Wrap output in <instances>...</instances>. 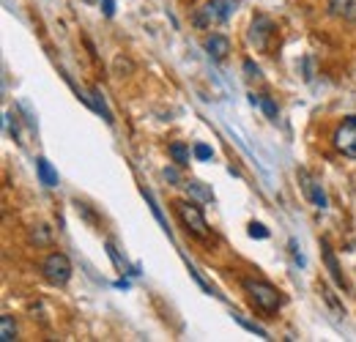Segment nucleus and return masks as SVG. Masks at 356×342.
<instances>
[{"instance_id":"f257e3e1","label":"nucleus","mask_w":356,"mask_h":342,"mask_svg":"<svg viewBox=\"0 0 356 342\" xmlns=\"http://www.w3.org/2000/svg\"><path fill=\"white\" fill-rule=\"evenodd\" d=\"M241 288H244V293H247L250 304H252L258 312H264V315H274V312L282 307L280 291H277L274 285L264 282V279H244Z\"/></svg>"},{"instance_id":"f03ea898","label":"nucleus","mask_w":356,"mask_h":342,"mask_svg":"<svg viewBox=\"0 0 356 342\" xmlns=\"http://www.w3.org/2000/svg\"><path fill=\"white\" fill-rule=\"evenodd\" d=\"M173 206H176V214L181 219V225L186 227V233H192L200 241H209L211 238V227H209V222L203 216V209L195 200H176Z\"/></svg>"},{"instance_id":"7ed1b4c3","label":"nucleus","mask_w":356,"mask_h":342,"mask_svg":"<svg viewBox=\"0 0 356 342\" xmlns=\"http://www.w3.org/2000/svg\"><path fill=\"white\" fill-rule=\"evenodd\" d=\"M236 11V0H209L203 8H197L195 14V25L197 28H211V25H222L230 19V14Z\"/></svg>"},{"instance_id":"20e7f679","label":"nucleus","mask_w":356,"mask_h":342,"mask_svg":"<svg viewBox=\"0 0 356 342\" xmlns=\"http://www.w3.org/2000/svg\"><path fill=\"white\" fill-rule=\"evenodd\" d=\"M42 277H44L49 285L63 288L72 279V260L63 255V252H49L42 260Z\"/></svg>"},{"instance_id":"39448f33","label":"nucleus","mask_w":356,"mask_h":342,"mask_svg":"<svg viewBox=\"0 0 356 342\" xmlns=\"http://www.w3.org/2000/svg\"><path fill=\"white\" fill-rule=\"evenodd\" d=\"M334 148L343 156L356 159V115H348L340 127L334 129Z\"/></svg>"},{"instance_id":"423d86ee","label":"nucleus","mask_w":356,"mask_h":342,"mask_svg":"<svg viewBox=\"0 0 356 342\" xmlns=\"http://www.w3.org/2000/svg\"><path fill=\"white\" fill-rule=\"evenodd\" d=\"M299 184H302V192L307 195V200H310L312 206L318 209V211H323L326 206H329V200H326V192H323V186L318 184V178H312L307 170H299Z\"/></svg>"},{"instance_id":"0eeeda50","label":"nucleus","mask_w":356,"mask_h":342,"mask_svg":"<svg viewBox=\"0 0 356 342\" xmlns=\"http://www.w3.org/2000/svg\"><path fill=\"white\" fill-rule=\"evenodd\" d=\"M271 36H274V22H271L268 17H264V14H261V17H255V19H252V25H250V42L255 44V49L266 52Z\"/></svg>"},{"instance_id":"6e6552de","label":"nucleus","mask_w":356,"mask_h":342,"mask_svg":"<svg viewBox=\"0 0 356 342\" xmlns=\"http://www.w3.org/2000/svg\"><path fill=\"white\" fill-rule=\"evenodd\" d=\"M203 47H206V52H209L214 60H225L227 52H230V39L222 36V33H211V36L203 42Z\"/></svg>"},{"instance_id":"1a4fd4ad","label":"nucleus","mask_w":356,"mask_h":342,"mask_svg":"<svg viewBox=\"0 0 356 342\" xmlns=\"http://www.w3.org/2000/svg\"><path fill=\"white\" fill-rule=\"evenodd\" d=\"M329 14L343 17L351 25H356V0H329Z\"/></svg>"},{"instance_id":"9d476101","label":"nucleus","mask_w":356,"mask_h":342,"mask_svg":"<svg viewBox=\"0 0 356 342\" xmlns=\"http://www.w3.org/2000/svg\"><path fill=\"white\" fill-rule=\"evenodd\" d=\"M321 252H323V260H326V268H329L332 279H334L340 288H346V277H343V271H340V266H337V257H334V252L329 250L326 241H321Z\"/></svg>"},{"instance_id":"9b49d317","label":"nucleus","mask_w":356,"mask_h":342,"mask_svg":"<svg viewBox=\"0 0 356 342\" xmlns=\"http://www.w3.org/2000/svg\"><path fill=\"white\" fill-rule=\"evenodd\" d=\"M36 172H39V181H42L44 186H49V189H52V186H58V172L52 170V165L47 162L44 156H39V159H36Z\"/></svg>"},{"instance_id":"f8f14e48","label":"nucleus","mask_w":356,"mask_h":342,"mask_svg":"<svg viewBox=\"0 0 356 342\" xmlns=\"http://www.w3.org/2000/svg\"><path fill=\"white\" fill-rule=\"evenodd\" d=\"M168 154H170V159L176 162L178 168H186V165H189V159L195 156V154H189V148H186L184 142H170V148H168Z\"/></svg>"},{"instance_id":"ddd939ff","label":"nucleus","mask_w":356,"mask_h":342,"mask_svg":"<svg viewBox=\"0 0 356 342\" xmlns=\"http://www.w3.org/2000/svg\"><path fill=\"white\" fill-rule=\"evenodd\" d=\"M90 107H93L96 113H102V118H104L107 124H113V113L107 110L104 96H102V90H99V88H90Z\"/></svg>"},{"instance_id":"4468645a","label":"nucleus","mask_w":356,"mask_h":342,"mask_svg":"<svg viewBox=\"0 0 356 342\" xmlns=\"http://www.w3.org/2000/svg\"><path fill=\"white\" fill-rule=\"evenodd\" d=\"M17 340V323L11 315H3L0 318V342H14Z\"/></svg>"},{"instance_id":"2eb2a0df","label":"nucleus","mask_w":356,"mask_h":342,"mask_svg":"<svg viewBox=\"0 0 356 342\" xmlns=\"http://www.w3.org/2000/svg\"><path fill=\"white\" fill-rule=\"evenodd\" d=\"M241 69H244V77H247V83H261L264 80V74H261V69L247 58L244 63H241Z\"/></svg>"},{"instance_id":"dca6fc26","label":"nucleus","mask_w":356,"mask_h":342,"mask_svg":"<svg viewBox=\"0 0 356 342\" xmlns=\"http://www.w3.org/2000/svg\"><path fill=\"white\" fill-rule=\"evenodd\" d=\"M143 197H145V203H148V206H151V211H154V216H156V222H159V225H162V227H165V230H168V219H165V216H162V209H159V206H156V200H154V195H151V192H148V189H143Z\"/></svg>"},{"instance_id":"f3484780","label":"nucleus","mask_w":356,"mask_h":342,"mask_svg":"<svg viewBox=\"0 0 356 342\" xmlns=\"http://www.w3.org/2000/svg\"><path fill=\"white\" fill-rule=\"evenodd\" d=\"M184 186H186L192 195H197L200 200H214V195H211V192H209V189H206L200 181H189V184H184Z\"/></svg>"},{"instance_id":"a211bd4d","label":"nucleus","mask_w":356,"mask_h":342,"mask_svg":"<svg viewBox=\"0 0 356 342\" xmlns=\"http://www.w3.org/2000/svg\"><path fill=\"white\" fill-rule=\"evenodd\" d=\"M192 154H195V159H197V162H209V159L214 156V148H211V145H206V142H197V145L192 148Z\"/></svg>"},{"instance_id":"6ab92c4d","label":"nucleus","mask_w":356,"mask_h":342,"mask_svg":"<svg viewBox=\"0 0 356 342\" xmlns=\"http://www.w3.org/2000/svg\"><path fill=\"white\" fill-rule=\"evenodd\" d=\"M261 110L266 113L268 121H277V115H280V110H277V104H274L271 96H261Z\"/></svg>"},{"instance_id":"aec40b11","label":"nucleus","mask_w":356,"mask_h":342,"mask_svg":"<svg viewBox=\"0 0 356 342\" xmlns=\"http://www.w3.org/2000/svg\"><path fill=\"white\" fill-rule=\"evenodd\" d=\"M31 241H36V244H49V233H47L44 225H39L36 230H31Z\"/></svg>"},{"instance_id":"412c9836","label":"nucleus","mask_w":356,"mask_h":342,"mask_svg":"<svg viewBox=\"0 0 356 342\" xmlns=\"http://www.w3.org/2000/svg\"><path fill=\"white\" fill-rule=\"evenodd\" d=\"M250 236L252 238H268V230L261 222H250Z\"/></svg>"},{"instance_id":"4be33fe9","label":"nucleus","mask_w":356,"mask_h":342,"mask_svg":"<svg viewBox=\"0 0 356 342\" xmlns=\"http://www.w3.org/2000/svg\"><path fill=\"white\" fill-rule=\"evenodd\" d=\"M165 178H168V181H170L173 186H184V184H181V178H178V170H176V168H165Z\"/></svg>"},{"instance_id":"5701e85b","label":"nucleus","mask_w":356,"mask_h":342,"mask_svg":"<svg viewBox=\"0 0 356 342\" xmlns=\"http://www.w3.org/2000/svg\"><path fill=\"white\" fill-rule=\"evenodd\" d=\"M102 8H104V17H113L115 14V0H99Z\"/></svg>"}]
</instances>
